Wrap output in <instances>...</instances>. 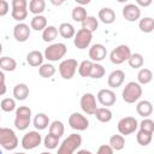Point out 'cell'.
I'll list each match as a JSON object with an SVG mask.
<instances>
[{"label": "cell", "instance_id": "6da1fadb", "mask_svg": "<svg viewBox=\"0 0 154 154\" xmlns=\"http://www.w3.org/2000/svg\"><path fill=\"white\" fill-rule=\"evenodd\" d=\"M122 96L126 103H135L142 96V87L137 82H134V81L129 82L124 87L122 91Z\"/></svg>", "mask_w": 154, "mask_h": 154}, {"label": "cell", "instance_id": "7a4b0ae2", "mask_svg": "<svg viewBox=\"0 0 154 154\" xmlns=\"http://www.w3.org/2000/svg\"><path fill=\"white\" fill-rule=\"evenodd\" d=\"M81 144H82V136L78 134H71L59 146L58 154H73L75 150Z\"/></svg>", "mask_w": 154, "mask_h": 154}, {"label": "cell", "instance_id": "3957f363", "mask_svg": "<svg viewBox=\"0 0 154 154\" xmlns=\"http://www.w3.org/2000/svg\"><path fill=\"white\" fill-rule=\"evenodd\" d=\"M0 146L6 150H13L18 146V138L10 128H0Z\"/></svg>", "mask_w": 154, "mask_h": 154}, {"label": "cell", "instance_id": "277c9868", "mask_svg": "<svg viewBox=\"0 0 154 154\" xmlns=\"http://www.w3.org/2000/svg\"><path fill=\"white\" fill-rule=\"evenodd\" d=\"M31 118V109L28 106H19L16 109V118H14V126L18 130H26L30 125Z\"/></svg>", "mask_w": 154, "mask_h": 154}, {"label": "cell", "instance_id": "5b68a950", "mask_svg": "<svg viewBox=\"0 0 154 154\" xmlns=\"http://www.w3.org/2000/svg\"><path fill=\"white\" fill-rule=\"evenodd\" d=\"M66 52H67V47L65 43H61V42L53 43L45 49V58L49 61H58L61 58H64Z\"/></svg>", "mask_w": 154, "mask_h": 154}, {"label": "cell", "instance_id": "8992f818", "mask_svg": "<svg viewBox=\"0 0 154 154\" xmlns=\"http://www.w3.org/2000/svg\"><path fill=\"white\" fill-rule=\"evenodd\" d=\"M131 55V51L129 48V46L126 45H119L117 46L114 49H112V52L109 53V60L112 64L116 65H120L124 61H128V59Z\"/></svg>", "mask_w": 154, "mask_h": 154}, {"label": "cell", "instance_id": "52a82bcc", "mask_svg": "<svg viewBox=\"0 0 154 154\" xmlns=\"http://www.w3.org/2000/svg\"><path fill=\"white\" fill-rule=\"evenodd\" d=\"M78 69V63L76 59H65L59 64V73L64 79H71Z\"/></svg>", "mask_w": 154, "mask_h": 154}, {"label": "cell", "instance_id": "ba28073f", "mask_svg": "<svg viewBox=\"0 0 154 154\" xmlns=\"http://www.w3.org/2000/svg\"><path fill=\"white\" fill-rule=\"evenodd\" d=\"M138 128V122L135 117H124L118 122V131L122 136L135 132Z\"/></svg>", "mask_w": 154, "mask_h": 154}, {"label": "cell", "instance_id": "9c48e42d", "mask_svg": "<svg viewBox=\"0 0 154 154\" xmlns=\"http://www.w3.org/2000/svg\"><path fill=\"white\" fill-rule=\"evenodd\" d=\"M91 40H93V34L90 31L84 30V29H79L73 36V45L78 49H85L89 47Z\"/></svg>", "mask_w": 154, "mask_h": 154}, {"label": "cell", "instance_id": "30bf717a", "mask_svg": "<svg viewBox=\"0 0 154 154\" xmlns=\"http://www.w3.org/2000/svg\"><path fill=\"white\" fill-rule=\"evenodd\" d=\"M81 108L83 109L84 113L89 114V116H94L97 106H96V97L94 94L91 93H85L82 95L81 97Z\"/></svg>", "mask_w": 154, "mask_h": 154}, {"label": "cell", "instance_id": "8fae6325", "mask_svg": "<svg viewBox=\"0 0 154 154\" xmlns=\"http://www.w3.org/2000/svg\"><path fill=\"white\" fill-rule=\"evenodd\" d=\"M69 125L77 131H84L89 126V120L87 119L85 116H83L78 112H73L69 117Z\"/></svg>", "mask_w": 154, "mask_h": 154}, {"label": "cell", "instance_id": "7c38bea8", "mask_svg": "<svg viewBox=\"0 0 154 154\" xmlns=\"http://www.w3.org/2000/svg\"><path fill=\"white\" fill-rule=\"evenodd\" d=\"M42 137L38 131H29L22 138V147L24 149H34L41 144Z\"/></svg>", "mask_w": 154, "mask_h": 154}, {"label": "cell", "instance_id": "4fadbf2b", "mask_svg": "<svg viewBox=\"0 0 154 154\" xmlns=\"http://www.w3.org/2000/svg\"><path fill=\"white\" fill-rule=\"evenodd\" d=\"M107 55V49L102 43H95L89 48V58L90 61H102Z\"/></svg>", "mask_w": 154, "mask_h": 154}, {"label": "cell", "instance_id": "5bb4252c", "mask_svg": "<svg viewBox=\"0 0 154 154\" xmlns=\"http://www.w3.org/2000/svg\"><path fill=\"white\" fill-rule=\"evenodd\" d=\"M97 101L102 105V106H112L116 103L117 101V96H116V93L111 89H101L99 90L97 93Z\"/></svg>", "mask_w": 154, "mask_h": 154}, {"label": "cell", "instance_id": "9a60e30c", "mask_svg": "<svg viewBox=\"0 0 154 154\" xmlns=\"http://www.w3.org/2000/svg\"><path fill=\"white\" fill-rule=\"evenodd\" d=\"M123 17L128 22H136L141 17V8L136 4H128L123 7Z\"/></svg>", "mask_w": 154, "mask_h": 154}, {"label": "cell", "instance_id": "2e32d148", "mask_svg": "<svg viewBox=\"0 0 154 154\" xmlns=\"http://www.w3.org/2000/svg\"><path fill=\"white\" fill-rule=\"evenodd\" d=\"M31 29L25 23H18L13 28V36L18 42H25L30 36Z\"/></svg>", "mask_w": 154, "mask_h": 154}, {"label": "cell", "instance_id": "e0dca14e", "mask_svg": "<svg viewBox=\"0 0 154 154\" xmlns=\"http://www.w3.org/2000/svg\"><path fill=\"white\" fill-rule=\"evenodd\" d=\"M125 79V73L123 70H114L109 73L108 78H107V83L111 88H118L123 84Z\"/></svg>", "mask_w": 154, "mask_h": 154}, {"label": "cell", "instance_id": "ac0fdd59", "mask_svg": "<svg viewBox=\"0 0 154 154\" xmlns=\"http://www.w3.org/2000/svg\"><path fill=\"white\" fill-rule=\"evenodd\" d=\"M136 112L138 113V116H141L143 118H147L153 113V103L148 100H142L137 103Z\"/></svg>", "mask_w": 154, "mask_h": 154}, {"label": "cell", "instance_id": "d6986e66", "mask_svg": "<svg viewBox=\"0 0 154 154\" xmlns=\"http://www.w3.org/2000/svg\"><path fill=\"white\" fill-rule=\"evenodd\" d=\"M99 19L103 24H112L116 20V12L109 7H103L99 11Z\"/></svg>", "mask_w": 154, "mask_h": 154}, {"label": "cell", "instance_id": "ffe728a7", "mask_svg": "<svg viewBox=\"0 0 154 154\" xmlns=\"http://www.w3.org/2000/svg\"><path fill=\"white\" fill-rule=\"evenodd\" d=\"M26 63L30 66H41L43 64V54L40 51H31L26 54Z\"/></svg>", "mask_w": 154, "mask_h": 154}, {"label": "cell", "instance_id": "44dd1931", "mask_svg": "<svg viewBox=\"0 0 154 154\" xmlns=\"http://www.w3.org/2000/svg\"><path fill=\"white\" fill-rule=\"evenodd\" d=\"M13 96L16 100L23 101L29 96V87L25 83H18L13 88Z\"/></svg>", "mask_w": 154, "mask_h": 154}, {"label": "cell", "instance_id": "7402d4cb", "mask_svg": "<svg viewBox=\"0 0 154 154\" xmlns=\"http://www.w3.org/2000/svg\"><path fill=\"white\" fill-rule=\"evenodd\" d=\"M94 116L96 117V119L101 123H108L112 120V111L107 107H97Z\"/></svg>", "mask_w": 154, "mask_h": 154}, {"label": "cell", "instance_id": "603a6c76", "mask_svg": "<svg viewBox=\"0 0 154 154\" xmlns=\"http://www.w3.org/2000/svg\"><path fill=\"white\" fill-rule=\"evenodd\" d=\"M58 32L64 38H72L76 34V29L71 23H61L58 28Z\"/></svg>", "mask_w": 154, "mask_h": 154}, {"label": "cell", "instance_id": "cb8c5ba5", "mask_svg": "<svg viewBox=\"0 0 154 154\" xmlns=\"http://www.w3.org/2000/svg\"><path fill=\"white\" fill-rule=\"evenodd\" d=\"M153 79V72L149 70V69H141L137 73V83L140 85H144V84H148L150 83Z\"/></svg>", "mask_w": 154, "mask_h": 154}, {"label": "cell", "instance_id": "d4e9b609", "mask_svg": "<svg viewBox=\"0 0 154 154\" xmlns=\"http://www.w3.org/2000/svg\"><path fill=\"white\" fill-rule=\"evenodd\" d=\"M49 125V117L46 113H37L34 118V126L37 130H45Z\"/></svg>", "mask_w": 154, "mask_h": 154}, {"label": "cell", "instance_id": "484cf974", "mask_svg": "<svg viewBox=\"0 0 154 154\" xmlns=\"http://www.w3.org/2000/svg\"><path fill=\"white\" fill-rule=\"evenodd\" d=\"M47 26V18L42 14H38V16H34L31 22H30V28L36 30V31H40V30H43Z\"/></svg>", "mask_w": 154, "mask_h": 154}, {"label": "cell", "instance_id": "4316f807", "mask_svg": "<svg viewBox=\"0 0 154 154\" xmlns=\"http://www.w3.org/2000/svg\"><path fill=\"white\" fill-rule=\"evenodd\" d=\"M58 36V29L54 25H47L42 30V40L45 42H52Z\"/></svg>", "mask_w": 154, "mask_h": 154}, {"label": "cell", "instance_id": "83f0119b", "mask_svg": "<svg viewBox=\"0 0 154 154\" xmlns=\"http://www.w3.org/2000/svg\"><path fill=\"white\" fill-rule=\"evenodd\" d=\"M64 131H65V128H64L63 122H60V120H54V122H52V123L49 124V132H48V134H51V135H53V136L60 138V137L64 135Z\"/></svg>", "mask_w": 154, "mask_h": 154}, {"label": "cell", "instance_id": "f1b7e54d", "mask_svg": "<svg viewBox=\"0 0 154 154\" xmlns=\"http://www.w3.org/2000/svg\"><path fill=\"white\" fill-rule=\"evenodd\" d=\"M108 146L113 150H122L125 147V138L122 135H113L109 137V143Z\"/></svg>", "mask_w": 154, "mask_h": 154}, {"label": "cell", "instance_id": "f546056e", "mask_svg": "<svg viewBox=\"0 0 154 154\" xmlns=\"http://www.w3.org/2000/svg\"><path fill=\"white\" fill-rule=\"evenodd\" d=\"M17 67V61L11 57H1L0 58V69L4 71H14Z\"/></svg>", "mask_w": 154, "mask_h": 154}, {"label": "cell", "instance_id": "4dcf8cb0", "mask_svg": "<svg viewBox=\"0 0 154 154\" xmlns=\"http://www.w3.org/2000/svg\"><path fill=\"white\" fill-rule=\"evenodd\" d=\"M46 8V1L45 0H31L29 2V11L34 13L35 16L41 14Z\"/></svg>", "mask_w": 154, "mask_h": 154}, {"label": "cell", "instance_id": "1f68e13d", "mask_svg": "<svg viewBox=\"0 0 154 154\" xmlns=\"http://www.w3.org/2000/svg\"><path fill=\"white\" fill-rule=\"evenodd\" d=\"M99 26V20L94 16H87L85 19L82 22V29L90 31L91 34L97 29Z\"/></svg>", "mask_w": 154, "mask_h": 154}, {"label": "cell", "instance_id": "d6a6232c", "mask_svg": "<svg viewBox=\"0 0 154 154\" xmlns=\"http://www.w3.org/2000/svg\"><path fill=\"white\" fill-rule=\"evenodd\" d=\"M138 28L142 32H146V34L152 32L154 30V19L152 17H143L142 19H140Z\"/></svg>", "mask_w": 154, "mask_h": 154}, {"label": "cell", "instance_id": "836d02e7", "mask_svg": "<svg viewBox=\"0 0 154 154\" xmlns=\"http://www.w3.org/2000/svg\"><path fill=\"white\" fill-rule=\"evenodd\" d=\"M87 16H88V14H87V10H85L83 6H76V7H73V10H72V12H71L72 19H73L75 22H78V23H82V22L85 19Z\"/></svg>", "mask_w": 154, "mask_h": 154}, {"label": "cell", "instance_id": "e575fe53", "mask_svg": "<svg viewBox=\"0 0 154 154\" xmlns=\"http://www.w3.org/2000/svg\"><path fill=\"white\" fill-rule=\"evenodd\" d=\"M128 63L130 65V67L132 69H140L143 66V63H144V59L142 57L141 53H131L130 58L128 59Z\"/></svg>", "mask_w": 154, "mask_h": 154}, {"label": "cell", "instance_id": "d590c367", "mask_svg": "<svg viewBox=\"0 0 154 154\" xmlns=\"http://www.w3.org/2000/svg\"><path fill=\"white\" fill-rule=\"evenodd\" d=\"M55 73V67L52 64H42L38 67V75L42 78H51Z\"/></svg>", "mask_w": 154, "mask_h": 154}, {"label": "cell", "instance_id": "8d00e7d4", "mask_svg": "<svg viewBox=\"0 0 154 154\" xmlns=\"http://www.w3.org/2000/svg\"><path fill=\"white\" fill-rule=\"evenodd\" d=\"M93 61L90 60H83L79 65H78V73L82 77H89L90 72H91V67H93Z\"/></svg>", "mask_w": 154, "mask_h": 154}, {"label": "cell", "instance_id": "74e56055", "mask_svg": "<svg viewBox=\"0 0 154 154\" xmlns=\"http://www.w3.org/2000/svg\"><path fill=\"white\" fill-rule=\"evenodd\" d=\"M136 140L138 142V144L141 146H148L152 140H153V134H149V132H146V131H142V130H138L137 135H136Z\"/></svg>", "mask_w": 154, "mask_h": 154}, {"label": "cell", "instance_id": "f35d334b", "mask_svg": "<svg viewBox=\"0 0 154 154\" xmlns=\"http://www.w3.org/2000/svg\"><path fill=\"white\" fill-rule=\"evenodd\" d=\"M105 72H106V71H105V67H103L101 64L94 63L89 77L93 78V79H100V78H102V77L105 76Z\"/></svg>", "mask_w": 154, "mask_h": 154}, {"label": "cell", "instance_id": "ab89813d", "mask_svg": "<svg viewBox=\"0 0 154 154\" xmlns=\"http://www.w3.org/2000/svg\"><path fill=\"white\" fill-rule=\"evenodd\" d=\"M0 107L4 112H12L16 109V101L12 97H5L1 100Z\"/></svg>", "mask_w": 154, "mask_h": 154}, {"label": "cell", "instance_id": "60d3db41", "mask_svg": "<svg viewBox=\"0 0 154 154\" xmlns=\"http://www.w3.org/2000/svg\"><path fill=\"white\" fill-rule=\"evenodd\" d=\"M58 144H59V138L58 137H55V136H53L51 134H48V135L45 136V138H43V146L47 149H55L58 147Z\"/></svg>", "mask_w": 154, "mask_h": 154}, {"label": "cell", "instance_id": "b9f144b4", "mask_svg": "<svg viewBox=\"0 0 154 154\" xmlns=\"http://www.w3.org/2000/svg\"><path fill=\"white\" fill-rule=\"evenodd\" d=\"M11 16L14 20L22 22L28 17V8H12Z\"/></svg>", "mask_w": 154, "mask_h": 154}, {"label": "cell", "instance_id": "7bdbcfd3", "mask_svg": "<svg viewBox=\"0 0 154 154\" xmlns=\"http://www.w3.org/2000/svg\"><path fill=\"white\" fill-rule=\"evenodd\" d=\"M138 126H140V130H142V131H146V132H149V134L154 132V122L149 118H144L140 123Z\"/></svg>", "mask_w": 154, "mask_h": 154}, {"label": "cell", "instance_id": "ee69618b", "mask_svg": "<svg viewBox=\"0 0 154 154\" xmlns=\"http://www.w3.org/2000/svg\"><path fill=\"white\" fill-rule=\"evenodd\" d=\"M7 91L6 88V83H5V73L2 71H0V96L5 95Z\"/></svg>", "mask_w": 154, "mask_h": 154}, {"label": "cell", "instance_id": "f6af8a7d", "mask_svg": "<svg viewBox=\"0 0 154 154\" xmlns=\"http://www.w3.org/2000/svg\"><path fill=\"white\" fill-rule=\"evenodd\" d=\"M12 8H28L26 0H12Z\"/></svg>", "mask_w": 154, "mask_h": 154}, {"label": "cell", "instance_id": "bcb514c9", "mask_svg": "<svg viewBox=\"0 0 154 154\" xmlns=\"http://www.w3.org/2000/svg\"><path fill=\"white\" fill-rule=\"evenodd\" d=\"M113 152H114V150H113L108 144H102V146L99 147L96 154H113Z\"/></svg>", "mask_w": 154, "mask_h": 154}, {"label": "cell", "instance_id": "7dc6e473", "mask_svg": "<svg viewBox=\"0 0 154 154\" xmlns=\"http://www.w3.org/2000/svg\"><path fill=\"white\" fill-rule=\"evenodd\" d=\"M8 13V2L6 0H0V17H4Z\"/></svg>", "mask_w": 154, "mask_h": 154}, {"label": "cell", "instance_id": "c3c4849f", "mask_svg": "<svg viewBox=\"0 0 154 154\" xmlns=\"http://www.w3.org/2000/svg\"><path fill=\"white\" fill-rule=\"evenodd\" d=\"M152 4V0H146V1H143V0H137V2H136V5L140 7V6H144V7H147V6H149Z\"/></svg>", "mask_w": 154, "mask_h": 154}, {"label": "cell", "instance_id": "681fc988", "mask_svg": "<svg viewBox=\"0 0 154 154\" xmlns=\"http://www.w3.org/2000/svg\"><path fill=\"white\" fill-rule=\"evenodd\" d=\"M76 154H93L90 150H87V149H81V150H78Z\"/></svg>", "mask_w": 154, "mask_h": 154}, {"label": "cell", "instance_id": "f907efd6", "mask_svg": "<svg viewBox=\"0 0 154 154\" xmlns=\"http://www.w3.org/2000/svg\"><path fill=\"white\" fill-rule=\"evenodd\" d=\"M51 2H52L53 5H61V4H63V1H58V2H57V1H53V0H52Z\"/></svg>", "mask_w": 154, "mask_h": 154}, {"label": "cell", "instance_id": "816d5d0a", "mask_svg": "<svg viewBox=\"0 0 154 154\" xmlns=\"http://www.w3.org/2000/svg\"><path fill=\"white\" fill-rule=\"evenodd\" d=\"M2 53V45H1V42H0V54Z\"/></svg>", "mask_w": 154, "mask_h": 154}, {"label": "cell", "instance_id": "f5cc1de1", "mask_svg": "<svg viewBox=\"0 0 154 154\" xmlns=\"http://www.w3.org/2000/svg\"><path fill=\"white\" fill-rule=\"evenodd\" d=\"M41 154H52V153H49V152H42Z\"/></svg>", "mask_w": 154, "mask_h": 154}, {"label": "cell", "instance_id": "db71d44e", "mask_svg": "<svg viewBox=\"0 0 154 154\" xmlns=\"http://www.w3.org/2000/svg\"><path fill=\"white\" fill-rule=\"evenodd\" d=\"M13 154H25V153H23V152H19V153H13Z\"/></svg>", "mask_w": 154, "mask_h": 154}, {"label": "cell", "instance_id": "11a10c76", "mask_svg": "<svg viewBox=\"0 0 154 154\" xmlns=\"http://www.w3.org/2000/svg\"><path fill=\"white\" fill-rule=\"evenodd\" d=\"M0 154H2V152H1V150H0Z\"/></svg>", "mask_w": 154, "mask_h": 154}, {"label": "cell", "instance_id": "9f6ffc18", "mask_svg": "<svg viewBox=\"0 0 154 154\" xmlns=\"http://www.w3.org/2000/svg\"><path fill=\"white\" fill-rule=\"evenodd\" d=\"M0 119H1V117H0Z\"/></svg>", "mask_w": 154, "mask_h": 154}]
</instances>
